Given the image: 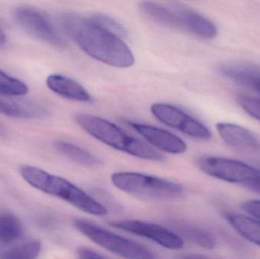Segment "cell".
Segmentation results:
<instances>
[{
	"instance_id": "10",
	"label": "cell",
	"mask_w": 260,
	"mask_h": 259,
	"mask_svg": "<svg viewBox=\"0 0 260 259\" xmlns=\"http://www.w3.org/2000/svg\"><path fill=\"white\" fill-rule=\"evenodd\" d=\"M129 126L140 134L150 144L170 154H183L187 149L186 143L171 132L155 126L129 121Z\"/></svg>"
},
{
	"instance_id": "27",
	"label": "cell",
	"mask_w": 260,
	"mask_h": 259,
	"mask_svg": "<svg viewBox=\"0 0 260 259\" xmlns=\"http://www.w3.org/2000/svg\"><path fill=\"white\" fill-rule=\"evenodd\" d=\"M175 259H211L205 255H200L196 253L181 254L176 257Z\"/></svg>"
},
{
	"instance_id": "11",
	"label": "cell",
	"mask_w": 260,
	"mask_h": 259,
	"mask_svg": "<svg viewBox=\"0 0 260 259\" xmlns=\"http://www.w3.org/2000/svg\"><path fill=\"white\" fill-rule=\"evenodd\" d=\"M0 113L7 117L27 120L45 118L49 115L47 108L38 102L3 94H0Z\"/></svg>"
},
{
	"instance_id": "24",
	"label": "cell",
	"mask_w": 260,
	"mask_h": 259,
	"mask_svg": "<svg viewBox=\"0 0 260 259\" xmlns=\"http://www.w3.org/2000/svg\"><path fill=\"white\" fill-rule=\"evenodd\" d=\"M238 102L247 114L260 121V99L242 96L239 97Z\"/></svg>"
},
{
	"instance_id": "8",
	"label": "cell",
	"mask_w": 260,
	"mask_h": 259,
	"mask_svg": "<svg viewBox=\"0 0 260 259\" xmlns=\"http://www.w3.org/2000/svg\"><path fill=\"white\" fill-rule=\"evenodd\" d=\"M153 115L164 124L180 131L196 139L206 141L212 133L205 125L182 109L166 103H154L151 106Z\"/></svg>"
},
{
	"instance_id": "18",
	"label": "cell",
	"mask_w": 260,
	"mask_h": 259,
	"mask_svg": "<svg viewBox=\"0 0 260 259\" xmlns=\"http://www.w3.org/2000/svg\"><path fill=\"white\" fill-rule=\"evenodd\" d=\"M55 147L69 159L80 165L97 167L102 164L101 160L95 155L73 143L57 141L55 142Z\"/></svg>"
},
{
	"instance_id": "2",
	"label": "cell",
	"mask_w": 260,
	"mask_h": 259,
	"mask_svg": "<svg viewBox=\"0 0 260 259\" xmlns=\"http://www.w3.org/2000/svg\"><path fill=\"white\" fill-rule=\"evenodd\" d=\"M20 173L34 188L56 196L83 212L99 217L108 214L106 208L100 202L64 178L29 165L21 167Z\"/></svg>"
},
{
	"instance_id": "15",
	"label": "cell",
	"mask_w": 260,
	"mask_h": 259,
	"mask_svg": "<svg viewBox=\"0 0 260 259\" xmlns=\"http://www.w3.org/2000/svg\"><path fill=\"white\" fill-rule=\"evenodd\" d=\"M46 82L49 89L64 98L83 103H89L92 100L88 91L71 78L52 74L47 77Z\"/></svg>"
},
{
	"instance_id": "12",
	"label": "cell",
	"mask_w": 260,
	"mask_h": 259,
	"mask_svg": "<svg viewBox=\"0 0 260 259\" xmlns=\"http://www.w3.org/2000/svg\"><path fill=\"white\" fill-rule=\"evenodd\" d=\"M216 128L223 141L230 147L247 153L260 154L259 139L249 129L228 123H218Z\"/></svg>"
},
{
	"instance_id": "21",
	"label": "cell",
	"mask_w": 260,
	"mask_h": 259,
	"mask_svg": "<svg viewBox=\"0 0 260 259\" xmlns=\"http://www.w3.org/2000/svg\"><path fill=\"white\" fill-rule=\"evenodd\" d=\"M28 91V86L24 82L0 70V94L21 97Z\"/></svg>"
},
{
	"instance_id": "6",
	"label": "cell",
	"mask_w": 260,
	"mask_h": 259,
	"mask_svg": "<svg viewBox=\"0 0 260 259\" xmlns=\"http://www.w3.org/2000/svg\"><path fill=\"white\" fill-rule=\"evenodd\" d=\"M199 168L209 176L230 183L244 186L260 193V167L219 157H202Z\"/></svg>"
},
{
	"instance_id": "3",
	"label": "cell",
	"mask_w": 260,
	"mask_h": 259,
	"mask_svg": "<svg viewBox=\"0 0 260 259\" xmlns=\"http://www.w3.org/2000/svg\"><path fill=\"white\" fill-rule=\"evenodd\" d=\"M75 120L91 136L113 149L148 161H161L165 158L149 144L131 136L117 125L102 117L80 114L76 116Z\"/></svg>"
},
{
	"instance_id": "4",
	"label": "cell",
	"mask_w": 260,
	"mask_h": 259,
	"mask_svg": "<svg viewBox=\"0 0 260 259\" xmlns=\"http://www.w3.org/2000/svg\"><path fill=\"white\" fill-rule=\"evenodd\" d=\"M111 181L119 190L147 199H174L183 193L177 182L143 173L119 172L112 175Z\"/></svg>"
},
{
	"instance_id": "19",
	"label": "cell",
	"mask_w": 260,
	"mask_h": 259,
	"mask_svg": "<svg viewBox=\"0 0 260 259\" xmlns=\"http://www.w3.org/2000/svg\"><path fill=\"white\" fill-rule=\"evenodd\" d=\"M179 232L188 240L206 249H212L216 246L215 236L204 228L189 224H181L177 226Z\"/></svg>"
},
{
	"instance_id": "17",
	"label": "cell",
	"mask_w": 260,
	"mask_h": 259,
	"mask_svg": "<svg viewBox=\"0 0 260 259\" xmlns=\"http://www.w3.org/2000/svg\"><path fill=\"white\" fill-rule=\"evenodd\" d=\"M231 226L244 238L260 247V221L241 214L226 215Z\"/></svg>"
},
{
	"instance_id": "25",
	"label": "cell",
	"mask_w": 260,
	"mask_h": 259,
	"mask_svg": "<svg viewBox=\"0 0 260 259\" xmlns=\"http://www.w3.org/2000/svg\"><path fill=\"white\" fill-rule=\"evenodd\" d=\"M241 208L247 214L260 220V201H246V202H243Z\"/></svg>"
},
{
	"instance_id": "29",
	"label": "cell",
	"mask_w": 260,
	"mask_h": 259,
	"mask_svg": "<svg viewBox=\"0 0 260 259\" xmlns=\"http://www.w3.org/2000/svg\"><path fill=\"white\" fill-rule=\"evenodd\" d=\"M2 132H3V129H2L1 126H0V134H1Z\"/></svg>"
},
{
	"instance_id": "20",
	"label": "cell",
	"mask_w": 260,
	"mask_h": 259,
	"mask_svg": "<svg viewBox=\"0 0 260 259\" xmlns=\"http://www.w3.org/2000/svg\"><path fill=\"white\" fill-rule=\"evenodd\" d=\"M23 234L20 220L11 214H0V241L12 243L19 240Z\"/></svg>"
},
{
	"instance_id": "22",
	"label": "cell",
	"mask_w": 260,
	"mask_h": 259,
	"mask_svg": "<svg viewBox=\"0 0 260 259\" xmlns=\"http://www.w3.org/2000/svg\"><path fill=\"white\" fill-rule=\"evenodd\" d=\"M88 18L104 30L119 36L121 39L127 36V30L126 27L117 20L111 18L109 15L101 13V12H95V13L91 14Z\"/></svg>"
},
{
	"instance_id": "23",
	"label": "cell",
	"mask_w": 260,
	"mask_h": 259,
	"mask_svg": "<svg viewBox=\"0 0 260 259\" xmlns=\"http://www.w3.org/2000/svg\"><path fill=\"white\" fill-rule=\"evenodd\" d=\"M41 249L40 242H30L3 252L0 255V259H36Z\"/></svg>"
},
{
	"instance_id": "5",
	"label": "cell",
	"mask_w": 260,
	"mask_h": 259,
	"mask_svg": "<svg viewBox=\"0 0 260 259\" xmlns=\"http://www.w3.org/2000/svg\"><path fill=\"white\" fill-rule=\"evenodd\" d=\"M76 229L104 249L125 259H157L152 251L140 243L114 234L95 224L78 219Z\"/></svg>"
},
{
	"instance_id": "16",
	"label": "cell",
	"mask_w": 260,
	"mask_h": 259,
	"mask_svg": "<svg viewBox=\"0 0 260 259\" xmlns=\"http://www.w3.org/2000/svg\"><path fill=\"white\" fill-rule=\"evenodd\" d=\"M139 8L153 22L168 28L183 30L181 19L174 6L168 7L154 2L143 1L139 3Z\"/></svg>"
},
{
	"instance_id": "26",
	"label": "cell",
	"mask_w": 260,
	"mask_h": 259,
	"mask_svg": "<svg viewBox=\"0 0 260 259\" xmlns=\"http://www.w3.org/2000/svg\"><path fill=\"white\" fill-rule=\"evenodd\" d=\"M77 259H107L88 248L82 247L77 252Z\"/></svg>"
},
{
	"instance_id": "13",
	"label": "cell",
	"mask_w": 260,
	"mask_h": 259,
	"mask_svg": "<svg viewBox=\"0 0 260 259\" xmlns=\"http://www.w3.org/2000/svg\"><path fill=\"white\" fill-rule=\"evenodd\" d=\"M220 74L232 82L260 94V66L246 63H225L218 68Z\"/></svg>"
},
{
	"instance_id": "1",
	"label": "cell",
	"mask_w": 260,
	"mask_h": 259,
	"mask_svg": "<svg viewBox=\"0 0 260 259\" xmlns=\"http://www.w3.org/2000/svg\"><path fill=\"white\" fill-rule=\"evenodd\" d=\"M64 31L87 54L99 62L116 68L134 65L133 52L123 39L104 30L89 18L73 12L59 16Z\"/></svg>"
},
{
	"instance_id": "7",
	"label": "cell",
	"mask_w": 260,
	"mask_h": 259,
	"mask_svg": "<svg viewBox=\"0 0 260 259\" xmlns=\"http://www.w3.org/2000/svg\"><path fill=\"white\" fill-rule=\"evenodd\" d=\"M13 16L18 25L30 36L58 48L67 47V42L50 18L41 11L21 6L14 11Z\"/></svg>"
},
{
	"instance_id": "28",
	"label": "cell",
	"mask_w": 260,
	"mask_h": 259,
	"mask_svg": "<svg viewBox=\"0 0 260 259\" xmlns=\"http://www.w3.org/2000/svg\"><path fill=\"white\" fill-rule=\"evenodd\" d=\"M6 43V36L3 30L0 28V46L3 45V44Z\"/></svg>"
},
{
	"instance_id": "14",
	"label": "cell",
	"mask_w": 260,
	"mask_h": 259,
	"mask_svg": "<svg viewBox=\"0 0 260 259\" xmlns=\"http://www.w3.org/2000/svg\"><path fill=\"white\" fill-rule=\"evenodd\" d=\"M181 19L183 30L204 39H213L218 29L213 22L196 11L185 6H174Z\"/></svg>"
},
{
	"instance_id": "9",
	"label": "cell",
	"mask_w": 260,
	"mask_h": 259,
	"mask_svg": "<svg viewBox=\"0 0 260 259\" xmlns=\"http://www.w3.org/2000/svg\"><path fill=\"white\" fill-rule=\"evenodd\" d=\"M111 225L126 232L151 240L165 249L179 250L184 245L180 236L157 224L131 220L113 222Z\"/></svg>"
}]
</instances>
